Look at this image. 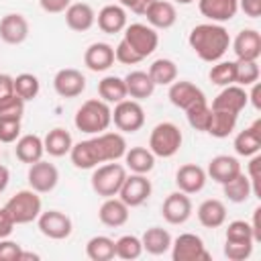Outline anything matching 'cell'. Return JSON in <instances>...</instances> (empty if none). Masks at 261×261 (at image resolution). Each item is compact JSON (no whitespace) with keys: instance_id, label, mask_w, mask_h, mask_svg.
I'll use <instances>...</instances> for the list:
<instances>
[{"instance_id":"50","label":"cell","mask_w":261,"mask_h":261,"mask_svg":"<svg viewBox=\"0 0 261 261\" xmlns=\"http://www.w3.org/2000/svg\"><path fill=\"white\" fill-rule=\"evenodd\" d=\"M259 167H261V155H253L251 163H249V181H251V188H253V194L257 198H261V184H259Z\"/></svg>"},{"instance_id":"32","label":"cell","mask_w":261,"mask_h":261,"mask_svg":"<svg viewBox=\"0 0 261 261\" xmlns=\"http://www.w3.org/2000/svg\"><path fill=\"white\" fill-rule=\"evenodd\" d=\"M71 145H73V141H71L69 130H65V128H61V126L49 130L47 137L43 139L45 153H49L51 157H63L65 153L71 151Z\"/></svg>"},{"instance_id":"14","label":"cell","mask_w":261,"mask_h":261,"mask_svg":"<svg viewBox=\"0 0 261 261\" xmlns=\"http://www.w3.org/2000/svg\"><path fill=\"white\" fill-rule=\"evenodd\" d=\"M53 88L61 98H75L86 90V77L73 67L59 69L53 77Z\"/></svg>"},{"instance_id":"57","label":"cell","mask_w":261,"mask_h":261,"mask_svg":"<svg viewBox=\"0 0 261 261\" xmlns=\"http://www.w3.org/2000/svg\"><path fill=\"white\" fill-rule=\"evenodd\" d=\"M251 86H253V92H251V96H249V98H251L253 106H255L257 110H261V98H259V96H261V86H259L257 82H255V84H251Z\"/></svg>"},{"instance_id":"23","label":"cell","mask_w":261,"mask_h":261,"mask_svg":"<svg viewBox=\"0 0 261 261\" xmlns=\"http://www.w3.org/2000/svg\"><path fill=\"white\" fill-rule=\"evenodd\" d=\"M65 22L71 31H77V33H84L88 29H92V24L96 22V12L90 4L86 2H75V4H69L67 10H65Z\"/></svg>"},{"instance_id":"52","label":"cell","mask_w":261,"mask_h":261,"mask_svg":"<svg viewBox=\"0 0 261 261\" xmlns=\"http://www.w3.org/2000/svg\"><path fill=\"white\" fill-rule=\"evenodd\" d=\"M239 8L251 18L261 16V0H239Z\"/></svg>"},{"instance_id":"36","label":"cell","mask_w":261,"mask_h":261,"mask_svg":"<svg viewBox=\"0 0 261 261\" xmlns=\"http://www.w3.org/2000/svg\"><path fill=\"white\" fill-rule=\"evenodd\" d=\"M237 118H239V114L224 112V110H212L210 126H208L206 133H210V135L216 137V139H224V137H228V135L234 130Z\"/></svg>"},{"instance_id":"10","label":"cell","mask_w":261,"mask_h":261,"mask_svg":"<svg viewBox=\"0 0 261 261\" xmlns=\"http://www.w3.org/2000/svg\"><path fill=\"white\" fill-rule=\"evenodd\" d=\"M37 224H39V230L53 239V241H63L71 234V218L59 210H47V212H41L39 218H37Z\"/></svg>"},{"instance_id":"26","label":"cell","mask_w":261,"mask_h":261,"mask_svg":"<svg viewBox=\"0 0 261 261\" xmlns=\"http://www.w3.org/2000/svg\"><path fill=\"white\" fill-rule=\"evenodd\" d=\"M261 149V118H257L249 128L234 137V151L243 157H253Z\"/></svg>"},{"instance_id":"28","label":"cell","mask_w":261,"mask_h":261,"mask_svg":"<svg viewBox=\"0 0 261 261\" xmlns=\"http://www.w3.org/2000/svg\"><path fill=\"white\" fill-rule=\"evenodd\" d=\"M96 20H98V27L102 29V33L114 35V33L124 31V27H126V12L118 4H108V6H104L98 12Z\"/></svg>"},{"instance_id":"42","label":"cell","mask_w":261,"mask_h":261,"mask_svg":"<svg viewBox=\"0 0 261 261\" xmlns=\"http://www.w3.org/2000/svg\"><path fill=\"white\" fill-rule=\"evenodd\" d=\"M39 90H41V86H39L37 75H33V73H20V75L14 77V94L18 98H22L24 102L37 98Z\"/></svg>"},{"instance_id":"54","label":"cell","mask_w":261,"mask_h":261,"mask_svg":"<svg viewBox=\"0 0 261 261\" xmlns=\"http://www.w3.org/2000/svg\"><path fill=\"white\" fill-rule=\"evenodd\" d=\"M153 2H155V0H120V4L126 6V8H130L135 14H145V10H147Z\"/></svg>"},{"instance_id":"35","label":"cell","mask_w":261,"mask_h":261,"mask_svg":"<svg viewBox=\"0 0 261 261\" xmlns=\"http://www.w3.org/2000/svg\"><path fill=\"white\" fill-rule=\"evenodd\" d=\"M147 73H149V77L153 80L155 86H169L177 77V65L171 59L161 57V59H155L151 63V67H149Z\"/></svg>"},{"instance_id":"7","label":"cell","mask_w":261,"mask_h":261,"mask_svg":"<svg viewBox=\"0 0 261 261\" xmlns=\"http://www.w3.org/2000/svg\"><path fill=\"white\" fill-rule=\"evenodd\" d=\"M122 39L141 59L149 57L159 45V35L155 33V29L149 24H143V22H133V24L124 27Z\"/></svg>"},{"instance_id":"47","label":"cell","mask_w":261,"mask_h":261,"mask_svg":"<svg viewBox=\"0 0 261 261\" xmlns=\"http://www.w3.org/2000/svg\"><path fill=\"white\" fill-rule=\"evenodd\" d=\"M20 135V120L0 118V143H14Z\"/></svg>"},{"instance_id":"53","label":"cell","mask_w":261,"mask_h":261,"mask_svg":"<svg viewBox=\"0 0 261 261\" xmlns=\"http://www.w3.org/2000/svg\"><path fill=\"white\" fill-rule=\"evenodd\" d=\"M12 228H14V220L4 208H0V239H6L12 232Z\"/></svg>"},{"instance_id":"5","label":"cell","mask_w":261,"mask_h":261,"mask_svg":"<svg viewBox=\"0 0 261 261\" xmlns=\"http://www.w3.org/2000/svg\"><path fill=\"white\" fill-rule=\"evenodd\" d=\"M126 177V169L120 163L106 161V165H100L92 173V190L102 198L118 196L120 186Z\"/></svg>"},{"instance_id":"22","label":"cell","mask_w":261,"mask_h":261,"mask_svg":"<svg viewBox=\"0 0 261 261\" xmlns=\"http://www.w3.org/2000/svg\"><path fill=\"white\" fill-rule=\"evenodd\" d=\"M147 22L155 29H169L177 20V10L171 2L167 0H155L147 10H145Z\"/></svg>"},{"instance_id":"9","label":"cell","mask_w":261,"mask_h":261,"mask_svg":"<svg viewBox=\"0 0 261 261\" xmlns=\"http://www.w3.org/2000/svg\"><path fill=\"white\" fill-rule=\"evenodd\" d=\"M173 261H208L210 253L204 247V241L194 232H184L171 241Z\"/></svg>"},{"instance_id":"11","label":"cell","mask_w":261,"mask_h":261,"mask_svg":"<svg viewBox=\"0 0 261 261\" xmlns=\"http://www.w3.org/2000/svg\"><path fill=\"white\" fill-rule=\"evenodd\" d=\"M27 177H29L31 190H35L37 194H47V192H51V190L57 186V181H59V171H57V167H55L53 163L39 159V161L31 163Z\"/></svg>"},{"instance_id":"17","label":"cell","mask_w":261,"mask_h":261,"mask_svg":"<svg viewBox=\"0 0 261 261\" xmlns=\"http://www.w3.org/2000/svg\"><path fill=\"white\" fill-rule=\"evenodd\" d=\"M175 186L184 194H198L206 186V171L196 163H186L175 171Z\"/></svg>"},{"instance_id":"55","label":"cell","mask_w":261,"mask_h":261,"mask_svg":"<svg viewBox=\"0 0 261 261\" xmlns=\"http://www.w3.org/2000/svg\"><path fill=\"white\" fill-rule=\"evenodd\" d=\"M14 94V77L8 73H0V100Z\"/></svg>"},{"instance_id":"51","label":"cell","mask_w":261,"mask_h":261,"mask_svg":"<svg viewBox=\"0 0 261 261\" xmlns=\"http://www.w3.org/2000/svg\"><path fill=\"white\" fill-rule=\"evenodd\" d=\"M41 8L45 12H51V14H57V12H65L67 6L71 4V0H39Z\"/></svg>"},{"instance_id":"4","label":"cell","mask_w":261,"mask_h":261,"mask_svg":"<svg viewBox=\"0 0 261 261\" xmlns=\"http://www.w3.org/2000/svg\"><path fill=\"white\" fill-rule=\"evenodd\" d=\"M4 210L10 214L14 224H29L41 214V198L35 190H20L4 204Z\"/></svg>"},{"instance_id":"56","label":"cell","mask_w":261,"mask_h":261,"mask_svg":"<svg viewBox=\"0 0 261 261\" xmlns=\"http://www.w3.org/2000/svg\"><path fill=\"white\" fill-rule=\"evenodd\" d=\"M259 214H261V208H255L253 212V222H251V228H253V237H255V243L261 241V226H259Z\"/></svg>"},{"instance_id":"37","label":"cell","mask_w":261,"mask_h":261,"mask_svg":"<svg viewBox=\"0 0 261 261\" xmlns=\"http://www.w3.org/2000/svg\"><path fill=\"white\" fill-rule=\"evenodd\" d=\"M186 116H188V122H190V126H192L194 130L206 133L208 126H210V118H212V110H210L206 98L194 102L192 106H188V108H186Z\"/></svg>"},{"instance_id":"38","label":"cell","mask_w":261,"mask_h":261,"mask_svg":"<svg viewBox=\"0 0 261 261\" xmlns=\"http://www.w3.org/2000/svg\"><path fill=\"white\" fill-rule=\"evenodd\" d=\"M251 194H253L251 181H249V177H247L243 171H241L237 177H232L230 181L224 184V196H226L230 202H234V204L247 202V200L251 198Z\"/></svg>"},{"instance_id":"44","label":"cell","mask_w":261,"mask_h":261,"mask_svg":"<svg viewBox=\"0 0 261 261\" xmlns=\"http://www.w3.org/2000/svg\"><path fill=\"white\" fill-rule=\"evenodd\" d=\"M208 77L212 84L222 86V88L234 84V61H218L216 65H212Z\"/></svg>"},{"instance_id":"46","label":"cell","mask_w":261,"mask_h":261,"mask_svg":"<svg viewBox=\"0 0 261 261\" xmlns=\"http://www.w3.org/2000/svg\"><path fill=\"white\" fill-rule=\"evenodd\" d=\"M251 253H253L251 243H226L224 245V255L230 261H245L251 257Z\"/></svg>"},{"instance_id":"60","label":"cell","mask_w":261,"mask_h":261,"mask_svg":"<svg viewBox=\"0 0 261 261\" xmlns=\"http://www.w3.org/2000/svg\"><path fill=\"white\" fill-rule=\"evenodd\" d=\"M175 2H177V4H192L194 0H175Z\"/></svg>"},{"instance_id":"1","label":"cell","mask_w":261,"mask_h":261,"mask_svg":"<svg viewBox=\"0 0 261 261\" xmlns=\"http://www.w3.org/2000/svg\"><path fill=\"white\" fill-rule=\"evenodd\" d=\"M126 141L120 133H100L98 137L71 145L69 157L77 169H92L98 163L116 161L124 157Z\"/></svg>"},{"instance_id":"27","label":"cell","mask_w":261,"mask_h":261,"mask_svg":"<svg viewBox=\"0 0 261 261\" xmlns=\"http://www.w3.org/2000/svg\"><path fill=\"white\" fill-rule=\"evenodd\" d=\"M198 220L206 228H218V226H222L226 222V206H224V202H220L216 198L204 200L198 206Z\"/></svg>"},{"instance_id":"48","label":"cell","mask_w":261,"mask_h":261,"mask_svg":"<svg viewBox=\"0 0 261 261\" xmlns=\"http://www.w3.org/2000/svg\"><path fill=\"white\" fill-rule=\"evenodd\" d=\"M114 59L116 61H120V63H124V65H135V63H139V61H143L128 45H126V41L122 39L118 45H116V49H114Z\"/></svg>"},{"instance_id":"16","label":"cell","mask_w":261,"mask_h":261,"mask_svg":"<svg viewBox=\"0 0 261 261\" xmlns=\"http://www.w3.org/2000/svg\"><path fill=\"white\" fill-rule=\"evenodd\" d=\"M27 37H29V20L22 14L10 12V14L2 16V20H0V39L4 43L20 45Z\"/></svg>"},{"instance_id":"24","label":"cell","mask_w":261,"mask_h":261,"mask_svg":"<svg viewBox=\"0 0 261 261\" xmlns=\"http://www.w3.org/2000/svg\"><path fill=\"white\" fill-rule=\"evenodd\" d=\"M84 63L92 71H106L114 65V49L108 43H92L84 53Z\"/></svg>"},{"instance_id":"29","label":"cell","mask_w":261,"mask_h":261,"mask_svg":"<svg viewBox=\"0 0 261 261\" xmlns=\"http://www.w3.org/2000/svg\"><path fill=\"white\" fill-rule=\"evenodd\" d=\"M14 153H16V159L22 161V163H35L43 157L45 153V147H43V139L37 137V135H24L16 141V147H14Z\"/></svg>"},{"instance_id":"12","label":"cell","mask_w":261,"mask_h":261,"mask_svg":"<svg viewBox=\"0 0 261 261\" xmlns=\"http://www.w3.org/2000/svg\"><path fill=\"white\" fill-rule=\"evenodd\" d=\"M118 196H120V200H122L128 208L141 206V204L151 196V181L145 177V173L126 175L124 181H122V186H120Z\"/></svg>"},{"instance_id":"15","label":"cell","mask_w":261,"mask_h":261,"mask_svg":"<svg viewBox=\"0 0 261 261\" xmlns=\"http://www.w3.org/2000/svg\"><path fill=\"white\" fill-rule=\"evenodd\" d=\"M247 102H249V94L245 92V88L230 84V86H224V90L212 100L210 110H224V112L239 114L247 106Z\"/></svg>"},{"instance_id":"3","label":"cell","mask_w":261,"mask_h":261,"mask_svg":"<svg viewBox=\"0 0 261 261\" xmlns=\"http://www.w3.org/2000/svg\"><path fill=\"white\" fill-rule=\"evenodd\" d=\"M75 128L86 135H100L112 122V110L104 100H86L75 112Z\"/></svg>"},{"instance_id":"21","label":"cell","mask_w":261,"mask_h":261,"mask_svg":"<svg viewBox=\"0 0 261 261\" xmlns=\"http://www.w3.org/2000/svg\"><path fill=\"white\" fill-rule=\"evenodd\" d=\"M241 171H243V169H241L239 159H234V157H230V155H216V157H212L210 163H208V175H210L214 181L222 184V186H224L226 181H230L232 177H237Z\"/></svg>"},{"instance_id":"58","label":"cell","mask_w":261,"mask_h":261,"mask_svg":"<svg viewBox=\"0 0 261 261\" xmlns=\"http://www.w3.org/2000/svg\"><path fill=\"white\" fill-rule=\"evenodd\" d=\"M8 179H10V173H8V167H4V165H0V194L6 190V186H8Z\"/></svg>"},{"instance_id":"19","label":"cell","mask_w":261,"mask_h":261,"mask_svg":"<svg viewBox=\"0 0 261 261\" xmlns=\"http://www.w3.org/2000/svg\"><path fill=\"white\" fill-rule=\"evenodd\" d=\"M198 8L212 22H226L237 14L239 0H198Z\"/></svg>"},{"instance_id":"59","label":"cell","mask_w":261,"mask_h":261,"mask_svg":"<svg viewBox=\"0 0 261 261\" xmlns=\"http://www.w3.org/2000/svg\"><path fill=\"white\" fill-rule=\"evenodd\" d=\"M24 259H33V261H37V259H39V255H37V253H27V251H22L18 261H24Z\"/></svg>"},{"instance_id":"30","label":"cell","mask_w":261,"mask_h":261,"mask_svg":"<svg viewBox=\"0 0 261 261\" xmlns=\"http://www.w3.org/2000/svg\"><path fill=\"white\" fill-rule=\"evenodd\" d=\"M141 243H143V251L151 255H163L171 249V234L161 226H151L145 230Z\"/></svg>"},{"instance_id":"8","label":"cell","mask_w":261,"mask_h":261,"mask_svg":"<svg viewBox=\"0 0 261 261\" xmlns=\"http://www.w3.org/2000/svg\"><path fill=\"white\" fill-rule=\"evenodd\" d=\"M112 120L122 133H137L145 124V110L137 100H122L112 110Z\"/></svg>"},{"instance_id":"31","label":"cell","mask_w":261,"mask_h":261,"mask_svg":"<svg viewBox=\"0 0 261 261\" xmlns=\"http://www.w3.org/2000/svg\"><path fill=\"white\" fill-rule=\"evenodd\" d=\"M124 86H126V94L130 98H137V100L149 98L153 94V90H155V84H153V80L149 77L147 71H130V73H126Z\"/></svg>"},{"instance_id":"6","label":"cell","mask_w":261,"mask_h":261,"mask_svg":"<svg viewBox=\"0 0 261 261\" xmlns=\"http://www.w3.org/2000/svg\"><path fill=\"white\" fill-rule=\"evenodd\" d=\"M181 130L173 122H159L149 137V151L155 157H173L181 147Z\"/></svg>"},{"instance_id":"39","label":"cell","mask_w":261,"mask_h":261,"mask_svg":"<svg viewBox=\"0 0 261 261\" xmlns=\"http://www.w3.org/2000/svg\"><path fill=\"white\" fill-rule=\"evenodd\" d=\"M86 255L92 261H110L114 259V241L104 234L92 237L86 245Z\"/></svg>"},{"instance_id":"33","label":"cell","mask_w":261,"mask_h":261,"mask_svg":"<svg viewBox=\"0 0 261 261\" xmlns=\"http://www.w3.org/2000/svg\"><path fill=\"white\" fill-rule=\"evenodd\" d=\"M98 94L106 104H118L128 96L124 80L116 77V75H106L104 80H100L98 82Z\"/></svg>"},{"instance_id":"40","label":"cell","mask_w":261,"mask_h":261,"mask_svg":"<svg viewBox=\"0 0 261 261\" xmlns=\"http://www.w3.org/2000/svg\"><path fill=\"white\" fill-rule=\"evenodd\" d=\"M261 69L259 63L253 59H237L234 61V84L237 86H251L259 80Z\"/></svg>"},{"instance_id":"45","label":"cell","mask_w":261,"mask_h":261,"mask_svg":"<svg viewBox=\"0 0 261 261\" xmlns=\"http://www.w3.org/2000/svg\"><path fill=\"white\" fill-rule=\"evenodd\" d=\"M24 112V100L18 98L16 94H10L0 100V118L8 120H20Z\"/></svg>"},{"instance_id":"34","label":"cell","mask_w":261,"mask_h":261,"mask_svg":"<svg viewBox=\"0 0 261 261\" xmlns=\"http://www.w3.org/2000/svg\"><path fill=\"white\" fill-rule=\"evenodd\" d=\"M124 163L133 173H149L155 167V155L145 147H133L124 153Z\"/></svg>"},{"instance_id":"41","label":"cell","mask_w":261,"mask_h":261,"mask_svg":"<svg viewBox=\"0 0 261 261\" xmlns=\"http://www.w3.org/2000/svg\"><path fill=\"white\" fill-rule=\"evenodd\" d=\"M143 253V243L139 237L135 234H122L116 243H114V257H120L124 261L130 259H139Z\"/></svg>"},{"instance_id":"49","label":"cell","mask_w":261,"mask_h":261,"mask_svg":"<svg viewBox=\"0 0 261 261\" xmlns=\"http://www.w3.org/2000/svg\"><path fill=\"white\" fill-rule=\"evenodd\" d=\"M22 253V247L14 241L0 239V261H18Z\"/></svg>"},{"instance_id":"25","label":"cell","mask_w":261,"mask_h":261,"mask_svg":"<svg viewBox=\"0 0 261 261\" xmlns=\"http://www.w3.org/2000/svg\"><path fill=\"white\" fill-rule=\"evenodd\" d=\"M98 218H100L102 224H106L110 228L122 226L128 220V206L120 198H114V196L112 198H106L104 204L98 210Z\"/></svg>"},{"instance_id":"20","label":"cell","mask_w":261,"mask_h":261,"mask_svg":"<svg viewBox=\"0 0 261 261\" xmlns=\"http://www.w3.org/2000/svg\"><path fill=\"white\" fill-rule=\"evenodd\" d=\"M204 92L194 86L192 82H186V80H179V82H171L169 84V100L173 106L186 110L188 106H192L194 102L198 100H204Z\"/></svg>"},{"instance_id":"2","label":"cell","mask_w":261,"mask_h":261,"mask_svg":"<svg viewBox=\"0 0 261 261\" xmlns=\"http://www.w3.org/2000/svg\"><path fill=\"white\" fill-rule=\"evenodd\" d=\"M188 43L202 61L216 63L228 51L230 37H228V31L222 24L204 22V24H196L192 29V33L188 37Z\"/></svg>"},{"instance_id":"13","label":"cell","mask_w":261,"mask_h":261,"mask_svg":"<svg viewBox=\"0 0 261 261\" xmlns=\"http://www.w3.org/2000/svg\"><path fill=\"white\" fill-rule=\"evenodd\" d=\"M161 214L169 224H184L192 216V200L184 192H173L163 200Z\"/></svg>"},{"instance_id":"43","label":"cell","mask_w":261,"mask_h":261,"mask_svg":"<svg viewBox=\"0 0 261 261\" xmlns=\"http://www.w3.org/2000/svg\"><path fill=\"white\" fill-rule=\"evenodd\" d=\"M226 243H255L253 228L245 220H232L226 226Z\"/></svg>"},{"instance_id":"18","label":"cell","mask_w":261,"mask_h":261,"mask_svg":"<svg viewBox=\"0 0 261 261\" xmlns=\"http://www.w3.org/2000/svg\"><path fill=\"white\" fill-rule=\"evenodd\" d=\"M232 51H234L237 59L257 61L261 57V35L255 29H243L232 43Z\"/></svg>"}]
</instances>
